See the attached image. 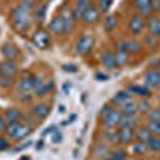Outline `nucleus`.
Instances as JSON below:
<instances>
[{
    "mask_svg": "<svg viewBox=\"0 0 160 160\" xmlns=\"http://www.w3.org/2000/svg\"><path fill=\"white\" fill-rule=\"evenodd\" d=\"M144 80H146V85L151 87V88L160 87V74H158V71H149L148 74H146Z\"/></svg>",
    "mask_w": 160,
    "mask_h": 160,
    "instance_id": "15",
    "label": "nucleus"
},
{
    "mask_svg": "<svg viewBox=\"0 0 160 160\" xmlns=\"http://www.w3.org/2000/svg\"><path fill=\"white\" fill-rule=\"evenodd\" d=\"M93 47H95V38L91 35H83L77 42V53L80 56H85L93 50Z\"/></svg>",
    "mask_w": 160,
    "mask_h": 160,
    "instance_id": "4",
    "label": "nucleus"
},
{
    "mask_svg": "<svg viewBox=\"0 0 160 160\" xmlns=\"http://www.w3.org/2000/svg\"><path fill=\"white\" fill-rule=\"evenodd\" d=\"M50 43H51V38H50L47 31L40 29V31H37L34 34V45L35 47H38V48H48Z\"/></svg>",
    "mask_w": 160,
    "mask_h": 160,
    "instance_id": "6",
    "label": "nucleus"
},
{
    "mask_svg": "<svg viewBox=\"0 0 160 160\" xmlns=\"http://www.w3.org/2000/svg\"><path fill=\"white\" fill-rule=\"evenodd\" d=\"M146 29V21H144V16L141 15H136L133 16L131 21H130V31L133 35H139L142 31Z\"/></svg>",
    "mask_w": 160,
    "mask_h": 160,
    "instance_id": "7",
    "label": "nucleus"
},
{
    "mask_svg": "<svg viewBox=\"0 0 160 160\" xmlns=\"http://www.w3.org/2000/svg\"><path fill=\"white\" fill-rule=\"evenodd\" d=\"M51 90H53V82H47V83H43L42 87H38L35 91H37L38 96H43V95H47V93L51 91Z\"/></svg>",
    "mask_w": 160,
    "mask_h": 160,
    "instance_id": "28",
    "label": "nucleus"
},
{
    "mask_svg": "<svg viewBox=\"0 0 160 160\" xmlns=\"http://www.w3.org/2000/svg\"><path fill=\"white\" fill-rule=\"evenodd\" d=\"M146 144H148V149L154 151V152H160V136H151L148 141H146Z\"/></svg>",
    "mask_w": 160,
    "mask_h": 160,
    "instance_id": "23",
    "label": "nucleus"
},
{
    "mask_svg": "<svg viewBox=\"0 0 160 160\" xmlns=\"http://www.w3.org/2000/svg\"><path fill=\"white\" fill-rule=\"evenodd\" d=\"M19 117H21V114H19L18 109H8V111H7V118L10 120V123H11V122H18Z\"/></svg>",
    "mask_w": 160,
    "mask_h": 160,
    "instance_id": "29",
    "label": "nucleus"
},
{
    "mask_svg": "<svg viewBox=\"0 0 160 160\" xmlns=\"http://www.w3.org/2000/svg\"><path fill=\"white\" fill-rule=\"evenodd\" d=\"M18 72V68L13 61H7L3 64H0V75L2 77H13Z\"/></svg>",
    "mask_w": 160,
    "mask_h": 160,
    "instance_id": "12",
    "label": "nucleus"
},
{
    "mask_svg": "<svg viewBox=\"0 0 160 160\" xmlns=\"http://www.w3.org/2000/svg\"><path fill=\"white\" fill-rule=\"evenodd\" d=\"M96 78L101 80V82H104V80H108V75L106 74H96Z\"/></svg>",
    "mask_w": 160,
    "mask_h": 160,
    "instance_id": "48",
    "label": "nucleus"
},
{
    "mask_svg": "<svg viewBox=\"0 0 160 160\" xmlns=\"http://www.w3.org/2000/svg\"><path fill=\"white\" fill-rule=\"evenodd\" d=\"M149 122H160V109L149 111Z\"/></svg>",
    "mask_w": 160,
    "mask_h": 160,
    "instance_id": "35",
    "label": "nucleus"
},
{
    "mask_svg": "<svg viewBox=\"0 0 160 160\" xmlns=\"http://www.w3.org/2000/svg\"><path fill=\"white\" fill-rule=\"evenodd\" d=\"M8 148H10V142H8V139H5V138L0 136V151H7Z\"/></svg>",
    "mask_w": 160,
    "mask_h": 160,
    "instance_id": "40",
    "label": "nucleus"
},
{
    "mask_svg": "<svg viewBox=\"0 0 160 160\" xmlns=\"http://www.w3.org/2000/svg\"><path fill=\"white\" fill-rule=\"evenodd\" d=\"M90 5H91V0H77L75 2V10H74L75 19H82L83 15H85V11L90 8Z\"/></svg>",
    "mask_w": 160,
    "mask_h": 160,
    "instance_id": "9",
    "label": "nucleus"
},
{
    "mask_svg": "<svg viewBox=\"0 0 160 160\" xmlns=\"http://www.w3.org/2000/svg\"><path fill=\"white\" fill-rule=\"evenodd\" d=\"M45 13H47V5L43 3V5H40V8L37 10V21L38 22H42L45 19Z\"/></svg>",
    "mask_w": 160,
    "mask_h": 160,
    "instance_id": "34",
    "label": "nucleus"
},
{
    "mask_svg": "<svg viewBox=\"0 0 160 160\" xmlns=\"http://www.w3.org/2000/svg\"><path fill=\"white\" fill-rule=\"evenodd\" d=\"M34 7V0H24V2L13 11V22H15L18 31H28L31 26V10Z\"/></svg>",
    "mask_w": 160,
    "mask_h": 160,
    "instance_id": "1",
    "label": "nucleus"
},
{
    "mask_svg": "<svg viewBox=\"0 0 160 160\" xmlns=\"http://www.w3.org/2000/svg\"><path fill=\"white\" fill-rule=\"evenodd\" d=\"M158 74H160V71H158Z\"/></svg>",
    "mask_w": 160,
    "mask_h": 160,
    "instance_id": "52",
    "label": "nucleus"
},
{
    "mask_svg": "<svg viewBox=\"0 0 160 160\" xmlns=\"http://www.w3.org/2000/svg\"><path fill=\"white\" fill-rule=\"evenodd\" d=\"M148 29L152 35L160 37V18H151L148 22Z\"/></svg>",
    "mask_w": 160,
    "mask_h": 160,
    "instance_id": "19",
    "label": "nucleus"
},
{
    "mask_svg": "<svg viewBox=\"0 0 160 160\" xmlns=\"http://www.w3.org/2000/svg\"><path fill=\"white\" fill-rule=\"evenodd\" d=\"M3 128H7V127H5V122H3V118L0 117V130H3Z\"/></svg>",
    "mask_w": 160,
    "mask_h": 160,
    "instance_id": "49",
    "label": "nucleus"
},
{
    "mask_svg": "<svg viewBox=\"0 0 160 160\" xmlns=\"http://www.w3.org/2000/svg\"><path fill=\"white\" fill-rule=\"evenodd\" d=\"M21 160H28V158H21Z\"/></svg>",
    "mask_w": 160,
    "mask_h": 160,
    "instance_id": "51",
    "label": "nucleus"
},
{
    "mask_svg": "<svg viewBox=\"0 0 160 160\" xmlns=\"http://www.w3.org/2000/svg\"><path fill=\"white\" fill-rule=\"evenodd\" d=\"M138 108H139V111H149V102L144 101V102L138 104Z\"/></svg>",
    "mask_w": 160,
    "mask_h": 160,
    "instance_id": "45",
    "label": "nucleus"
},
{
    "mask_svg": "<svg viewBox=\"0 0 160 160\" xmlns=\"http://www.w3.org/2000/svg\"><path fill=\"white\" fill-rule=\"evenodd\" d=\"M101 62L104 64V68H108L111 71H114L115 68H118L117 66V61H115V55L111 51H104L101 55Z\"/></svg>",
    "mask_w": 160,
    "mask_h": 160,
    "instance_id": "11",
    "label": "nucleus"
},
{
    "mask_svg": "<svg viewBox=\"0 0 160 160\" xmlns=\"http://www.w3.org/2000/svg\"><path fill=\"white\" fill-rule=\"evenodd\" d=\"M42 144H43L42 141H40V142H37V146H35V148H37V151H38V149H42V148H43V146H42Z\"/></svg>",
    "mask_w": 160,
    "mask_h": 160,
    "instance_id": "50",
    "label": "nucleus"
},
{
    "mask_svg": "<svg viewBox=\"0 0 160 160\" xmlns=\"http://www.w3.org/2000/svg\"><path fill=\"white\" fill-rule=\"evenodd\" d=\"M106 139H108L111 144L120 142V141H118V131H108V133H106Z\"/></svg>",
    "mask_w": 160,
    "mask_h": 160,
    "instance_id": "33",
    "label": "nucleus"
},
{
    "mask_svg": "<svg viewBox=\"0 0 160 160\" xmlns=\"http://www.w3.org/2000/svg\"><path fill=\"white\" fill-rule=\"evenodd\" d=\"M146 40H148V45H149V47H157V38H155V35L151 34Z\"/></svg>",
    "mask_w": 160,
    "mask_h": 160,
    "instance_id": "43",
    "label": "nucleus"
},
{
    "mask_svg": "<svg viewBox=\"0 0 160 160\" xmlns=\"http://www.w3.org/2000/svg\"><path fill=\"white\" fill-rule=\"evenodd\" d=\"M50 31H51L53 34H56V35H61V34L66 32V29H64V21H62L61 16H56V18H53V19L50 21Z\"/></svg>",
    "mask_w": 160,
    "mask_h": 160,
    "instance_id": "14",
    "label": "nucleus"
},
{
    "mask_svg": "<svg viewBox=\"0 0 160 160\" xmlns=\"http://www.w3.org/2000/svg\"><path fill=\"white\" fill-rule=\"evenodd\" d=\"M61 139H62V135H61V131H53L51 133V142H55V144H58V142H61Z\"/></svg>",
    "mask_w": 160,
    "mask_h": 160,
    "instance_id": "36",
    "label": "nucleus"
},
{
    "mask_svg": "<svg viewBox=\"0 0 160 160\" xmlns=\"http://www.w3.org/2000/svg\"><path fill=\"white\" fill-rule=\"evenodd\" d=\"M130 93H136L138 96H142V98H148L151 95V91L148 87H141V85H133L130 88Z\"/></svg>",
    "mask_w": 160,
    "mask_h": 160,
    "instance_id": "24",
    "label": "nucleus"
},
{
    "mask_svg": "<svg viewBox=\"0 0 160 160\" xmlns=\"http://www.w3.org/2000/svg\"><path fill=\"white\" fill-rule=\"evenodd\" d=\"M108 160H127V152L123 149H118L114 154H111V157Z\"/></svg>",
    "mask_w": 160,
    "mask_h": 160,
    "instance_id": "31",
    "label": "nucleus"
},
{
    "mask_svg": "<svg viewBox=\"0 0 160 160\" xmlns=\"http://www.w3.org/2000/svg\"><path fill=\"white\" fill-rule=\"evenodd\" d=\"M115 61H117V66H125L128 62V55L125 51H117L115 53Z\"/></svg>",
    "mask_w": 160,
    "mask_h": 160,
    "instance_id": "27",
    "label": "nucleus"
},
{
    "mask_svg": "<svg viewBox=\"0 0 160 160\" xmlns=\"http://www.w3.org/2000/svg\"><path fill=\"white\" fill-rule=\"evenodd\" d=\"M122 111H117V109H111L108 114H106L104 117H102V120H104V127L106 128H109V130H112V128H115V127H118L120 125V122H122Z\"/></svg>",
    "mask_w": 160,
    "mask_h": 160,
    "instance_id": "3",
    "label": "nucleus"
},
{
    "mask_svg": "<svg viewBox=\"0 0 160 160\" xmlns=\"http://www.w3.org/2000/svg\"><path fill=\"white\" fill-rule=\"evenodd\" d=\"M7 133L11 139H22L28 135H31V128L26 127V125H21L18 122H11L8 127H7Z\"/></svg>",
    "mask_w": 160,
    "mask_h": 160,
    "instance_id": "2",
    "label": "nucleus"
},
{
    "mask_svg": "<svg viewBox=\"0 0 160 160\" xmlns=\"http://www.w3.org/2000/svg\"><path fill=\"white\" fill-rule=\"evenodd\" d=\"M128 101H131V93L130 91H118L117 95L112 98V104L114 106H123Z\"/></svg>",
    "mask_w": 160,
    "mask_h": 160,
    "instance_id": "17",
    "label": "nucleus"
},
{
    "mask_svg": "<svg viewBox=\"0 0 160 160\" xmlns=\"http://www.w3.org/2000/svg\"><path fill=\"white\" fill-rule=\"evenodd\" d=\"M82 19H83L87 24H95V22H98V21H99V10H98L96 7L90 5V8L85 11V15H83Z\"/></svg>",
    "mask_w": 160,
    "mask_h": 160,
    "instance_id": "10",
    "label": "nucleus"
},
{
    "mask_svg": "<svg viewBox=\"0 0 160 160\" xmlns=\"http://www.w3.org/2000/svg\"><path fill=\"white\" fill-rule=\"evenodd\" d=\"M96 154H98V155H99V154H106V155H108V154H109V151H108V148H104V146H98Z\"/></svg>",
    "mask_w": 160,
    "mask_h": 160,
    "instance_id": "44",
    "label": "nucleus"
},
{
    "mask_svg": "<svg viewBox=\"0 0 160 160\" xmlns=\"http://www.w3.org/2000/svg\"><path fill=\"white\" fill-rule=\"evenodd\" d=\"M138 111H139L138 104L133 102V101H128L127 104L122 106V114H123V115H135Z\"/></svg>",
    "mask_w": 160,
    "mask_h": 160,
    "instance_id": "20",
    "label": "nucleus"
},
{
    "mask_svg": "<svg viewBox=\"0 0 160 160\" xmlns=\"http://www.w3.org/2000/svg\"><path fill=\"white\" fill-rule=\"evenodd\" d=\"M146 151H148V144H146L144 141H139V142H136L135 146H133V152L135 154H144Z\"/></svg>",
    "mask_w": 160,
    "mask_h": 160,
    "instance_id": "30",
    "label": "nucleus"
},
{
    "mask_svg": "<svg viewBox=\"0 0 160 160\" xmlns=\"http://www.w3.org/2000/svg\"><path fill=\"white\" fill-rule=\"evenodd\" d=\"M13 77H2V80H0V85L2 87H11L13 85Z\"/></svg>",
    "mask_w": 160,
    "mask_h": 160,
    "instance_id": "39",
    "label": "nucleus"
},
{
    "mask_svg": "<svg viewBox=\"0 0 160 160\" xmlns=\"http://www.w3.org/2000/svg\"><path fill=\"white\" fill-rule=\"evenodd\" d=\"M2 55L7 58V59H13L18 56V48L13 45V43H5L2 47Z\"/></svg>",
    "mask_w": 160,
    "mask_h": 160,
    "instance_id": "18",
    "label": "nucleus"
},
{
    "mask_svg": "<svg viewBox=\"0 0 160 160\" xmlns=\"http://www.w3.org/2000/svg\"><path fill=\"white\" fill-rule=\"evenodd\" d=\"M135 7L141 13V16L149 15L152 13V0H135Z\"/></svg>",
    "mask_w": 160,
    "mask_h": 160,
    "instance_id": "16",
    "label": "nucleus"
},
{
    "mask_svg": "<svg viewBox=\"0 0 160 160\" xmlns=\"http://www.w3.org/2000/svg\"><path fill=\"white\" fill-rule=\"evenodd\" d=\"M34 114L38 117V118H45L48 114H50V106L42 102V104H37L34 108Z\"/></svg>",
    "mask_w": 160,
    "mask_h": 160,
    "instance_id": "21",
    "label": "nucleus"
},
{
    "mask_svg": "<svg viewBox=\"0 0 160 160\" xmlns=\"http://www.w3.org/2000/svg\"><path fill=\"white\" fill-rule=\"evenodd\" d=\"M111 5H112V0H99V7L102 11H108L111 8Z\"/></svg>",
    "mask_w": 160,
    "mask_h": 160,
    "instance_id": "38",
    "label": "nucleus"
},
{
    "mask_svg": "<svg viewBox=\"0 0 160 160\" xmlns=\"http://www.w3.org/2000/svg\"><path fill=\"white\" fill-rule=\"evenodd\" d=\"M32 82H34V90H37L38 87L43 85V78L42 77H35V78H32Z\"/></svg>",
    "mask_w": 160,
    "mask_h": 160,
    "instance_id": "41",
    "label": "nucleus"
},
{
    "mask_svg": "<svg viewBox=\"0 0 160 160\" xmlns=\"http://www.w3.org/2000/svg\"><path fill=\"white\" fill-rule=\"evenodd\" d=\"M62 21H64V29L68 34H71L74 31V26H75V16H74V13L69 11V10H66L64 11V15L61 16Z\"/></svg>",
    "mask_w": 160,
    "mask_h": 160,
    "instance_id": "13",
    "label": "nucleus"
},
{
    "mask_svg": "<svg viewBox=\"0 0 160 160\" xmlns=\"http://www.w3.org/2000/svg\"><path fill=\"white\" fill-rule=\"evenodd\" d=\"M152 10H160V0H152Z\"/></svg>",
    "mask_w": 160,
    "mask_h": 160,
    "instance_id": "47",
    "label": "nucleus"
},
{
    "mask_svg": "<svg viewBox=\"0 0 160 160\" xmlns=\"http://www.w3.org/2000/svg\"><path fill=\"white\" fill-rule=\"evenodd\" d=\"M136 123H138V118L135 115H122V122H120V125H127V127L135 128Z\"/></svg>",
    "mask_w": 160,
    "mask_h": 160,
    "instance_id": "26",
    "label": "nucleus"
},
{
    "mask_svg": "<svg viewBox=\"0 0 160 160\" xmlns=\"http://www.w3.org/2000/svg\"><path fill=\"white\" fill-rule=\"evenodd\" d=\"M34 90V82H32V78L28 77V78H22L21 80V83H19V93H29Z\"/></svg>",
    "mask_w": 160,
    "mask_h": 160,
    "instance_id": "22",
    "label": "nucleus"
},
{
    "mask_svg": "<svg viewBox=\"0 0 160 160\" xmlns=\"http://www.w3.org/2000/svg\"><path fill=\"white\" fill-rule=\"evenodd\" d=\"M118 50L125 51L127 55H135V53L141 51V43L136 42V40H122L118 43Z\"/></svg>",
    "mask_w": 160,
    "mask_h": 160,
    "instance_id": "5",
    "label": "nucleus"
},
{
    "mask_svg": "<svg viewBox=\"0 0 160 160\" xmlns=\"http://www.w3.org/2000/svg\"><path fill=\"white\" fill-rule=\"evenodd\" d=\"M133 138H135V128L122 125V128H120V131H118V141L127 144V142H131Z\"/></svg>",
    "mask_w": 160,
    "mask_h": 160,
    "instance_id": "8",
    "label": "nucleus"
},
{
    "mask_svg": "<svg viewBox=\"0 0 160 160\" xmlns=\"http://www.w3.org/2000/svg\"><path fill=\"white\" fill-rule=\"evenodd\" d=\"M62 71H66V72H77V66L66 64V66H62Z\"/></svg>",
    "mask_w": 160,
    "mask_h": 160,
    "instance_id": "42",
    "label": "nucleus"
},
{
    "mask_svg": "<svg viewBox=\"0 0 160 160\" xmlns=\"http://www.w3.org/2000/svg\"><path fill=\"white\" fill-rule=\"evenodd\" d=\"M111 109H112V108H111V104H106V106H104V108L101 109V115L104 117V115H106V114H108V112H109Z\"/></svg>",
    "mask_w": 160,
    "mask_h": 160,
    "instance_id": "46",
    "label": "nucleus"
},
{
    "mask_svg": "<svg viewBox=\"0 0 160 160\" xmlns=\"http://www.w3.org/2000/svg\"><path fill=\"white\" fill-rule=\"evenodd\" d=\"M117 24H118V21H117L115 15H108V16H106L104 26H106V29H108V31H114L117 28Z\"/></svg>",
    "mask_w": 160,
    "mask_h": 160,
    "instance_id": "25",
    "label": "nucleus"
},
{
    "mask_svg": "<svg viewBox=\"0 0 160 160\" xmlns=\"http://www.w3.org/2000/svg\"><path fill=\"white\" fill-rule=\"evenodd\" d=\"M151 136H152V135H151V131H149L148 128H146V130H142V131H139V139H141V141H144V142L148 141Z\"/></svg>",
    "mask_w": 160,
    "mask_h": 160,
    "instance_id": "37",
    "label": "nucleus"
},
{
    "mask_svg": "<svg viewBox=\"0 0 160 160\" xmlns=\"http://www.w3.org/2000/svg\"><path fill=\"white\" fill-rule=\"evenodd\" d=\"M148 130L151 131V135H154V136H160V122H149Z\"/></svg>",
    "mask_w": 160,
    "mask_h": 160,
    "instance_id": "32",
    "label": "nucleus"
}]
</instances>
